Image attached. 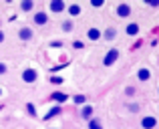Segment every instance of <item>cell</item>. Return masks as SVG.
<instances>
[{
  "label": "cell",
  "instance_id": "obj_1",
  "mask_svg": "<svg viewBox=\"0 0 159 129\" xmlns=\"http://www.w3.org/2000/svg\"><path fill=\"white\" fill-rule=\"evenodd\" d=\"M115 14L119 16V18H127V16H131V4L127 2H121L115 6Z\"/></svg>",
  "mask_w": 159,
  "mask_h": 129
},
{
  "label": "cell",
  "instance_id": "obj_2",
  "mask_svg": "<svg viewBox=\"0 0 159 129\" xmlns=\"http://www.w3.org/2000/svg\"><path fill=\"white\" fill-rule=\"evenodd\" d=\"M157 125H159V121H157L155 115H145L141 119V127L143 129H157Z\"/></svg>",
  "mask_w": 159,
  "mask_h": 129
},
{
  "label": "cell",
  "instance_id": "obj_3",
  "mask_svg": "<svg viewBox=\"0 0 159 129\" xmlns=\"http://www.w3.org/2000/svg\"><path fill=\"white\" fill-rule=\"evenodd\" d=\"M117 59H119V51H117V48H111V51L105 55V59H103V65H105V67H111Z\"/></svg>",
  "mask_w": 159,
  "mask_h": 129
},
{
  "label": "cell",
  "instance_id": "obj_4",
  "mask_svg": "<svg viewBox=\"0 0 159 129\" xmlns=\"http://www.w3.org/2000/svg\"><path fill=\"white\" fill-rule=\"evenodd\" d=\"M137 79H139L141 83H147L149 79H151V71H149L147 67H141V69L137 71Z\"/></svg>",
  "mask_w": 159,
  "mask_h": 129
},
{
  "label": "cell",
  "instance_id": "obj_5",
  "mask_svg": "<svg viewBox=\"0 0 159 129\" xmlns=\"http://www.w3.org/2000/svg\"><path fill=\"white\" fill-rule=\"evenodd\" d=\"M139 30H141V28H139V24H137V22H129L127 28H125V32H127L129 36H137V35H139Z\"/></svg>",
  "mask_w": 159,
  "mask_h": 129
},
{
  "label": "cell",
  "instance_id": "obj_6",
  "mask_svg": "<svg viewBox=\"0 0 159 129\" xmlns=\"http://www.w3.org/2000/svg\"><path fill=\"white\" fill-rule=\"evenodd\" d=\"M22 79L26 83H34L36 81V71L34 69H26V71H24V75H22Z\"/></svg>",
  "mask_w": 159,
  "mask_h": 129
},
{
  "label": "cell",
  "instance_id": "obj_7",
  "mask_svg": "<svg viewBox=\"0 0 159 129\" xmlns=\"http://www.w3.org/2000/svg\"><path fill=\"white\" fill-rule=\"evenodd\" d=\"M87 36H89L91 40H99L101 39V30H99V28H89V30H87Z\"/></svg>",
  "mask_w": 159,
  "mask_h": 129
},
{
  "label": "cell",
  "instance_id": "obj_8",
  "mask_svg": "<svg viewBox=\"0 0 159 129\" xmlns=\"http://www.w3.org/2000/svg\"><path fill=\"white\" fill-rule=\"evenodd\" d=\"M81 115H83V119H93V107L91 105H87V107H83V111H81Z\"/></svg>",
  "mask_w": 159,
  "mask_h": 129
},
{
  "label": "cell",
  "instance_id": "obj_9",
  "mask_svg": "<svg viewBox=\"0 0 159 129\" xmlns=\"http://www.w3.org/2000/svg\"><path fill=\"white\" fill-rule=\"evenodd\" d=\"M115 36H117V28H107L105 35H103V39H105V40H113Z\"/></svg>",
  "mask_w": 159,
  "mask_h": 129
},
{
  "label": "cell",
  "instance_id": "obj_10",
  "mask_svg": "<svg viewBox=\"0 0 159 129\" xmlns=\"http://www.w3.org/2000/svg\"><path fill=\"white\" fill-rule=\"evenodd\" d=\"M51 99H54V101H58V103H65L66 99H69V95H65V93H52Z\"/></svg>",
  "mask_w": 159,
  "mask_h": 129
},
{
  "label": "cell",
  "instance_id": "obj_11",
  "mask_svg": "<svg viewBox=\"0 0 159 129\" xmlns=\"http://www.w3.org/2000/svg\"><path fill=\"white\" fill-rule=\"evenodd\" d=\"M65 8V2H51V10L52 12H61Z\"/></svg>",
  "mask_w": 159,
  "mask_h": 129
},
{
  "label": "cell",
  "instance_id": "obj_12",
  "mask_svg": "<svg viewBox=\"0 0 159 129\" xmlns=\"http://www.w3.org/2000/svg\"><path fill=\"white\" fill-rule=\"evenodd\" d=\"M30 36H32L30 28H22V30H20V39H22V40H28Z\"/></svg>",
  "mask_w": 159,
  "mask_h": 129
},
{
  "label": "cell",
  "instance_id": "obj_13",
  "mask_svg": "<svg viewBox=\"0 0 159 129\" xmlns=\"http://www.w3.org/2000/svg\"><path fill=\"white\" fill-rule=\"evenodd\" d=\"M34 22H36V24H44V22H47V14H43V12H39V14L34 16Z\"/></svg>",
  "mask_w": 159,
  "mask_h": 129
},
{
  "label": "cell",
  "instance_id": "obj_14",
  "mask_svg": "<svg viewBox=\"0 0 159 129\" xmlns=\"http://www.w3.org/2000/svg\"><path fill=\"white\" fill-rule=\"evenodd\" d=\"M89 129H103L101 121H97V119H91L89 121Z\"/></svg>",
  "mask_w": 159,
  "mask_h": 129
},
{
  "label": "cell",
  "instance_id": "obj_15",
  "mask_svg": "<svg viewBox=\"0 0 159 129\" xmlns=\"http://www.w3.org/2000/svg\"><path fill=\"white\" fill-rule=\"evenodd\" d=\"M69 12H70L73 16H77L79 12H81V6H79V4H73V6H69Z\"/></svg>",
  "mask_w": 159,
  "mask_h": 129
},
{
  "label": "cell",
  "instance_id": "obj_16",
  "mask_svg": "<svg viewBox=\"0 0 159 129\" xmlns=\"http://www.w3.org/2000/svg\"><path fill=\"white\" fill-rule=\"evenodd\" d=\"M85 101H87L85 95H77V97H75V103H77V105H81V103H85Z\"/></svg>",
  "mask_w": 159,
  "mask_h": 129
},
{
  "label": "cell",
  "instance_id": "obj_17",
  "mask_svg": "<svg viewBox=\"0 0 159 129\" xmlns=\"http://www.w3.org/2000/svg\"><path fill=\"white\" fill-rule=\"evenodd\" d=\"M125 95H127V97H133V95H135V87H127V89H125Z\"/></svg>",
  "mask_w": 159,
  "mask_h": 129
},
{
  "label": "cell",
  "instance_id": "obj_18",
  "mask_svg": "<svg viewBox=\"0 0 159 129\" xmlns=\"http://www.w3.org/2000/svg\"><path fill=\"white\" fill-rule=\"evenodd\" d=\"M58 113H61V109H58V107H54V109L48 111V117H54V115H58Z\"/></svg>",
  "mask_w": 159,
  "mask_h": 129
},
{
  "label": "cell",
  "instance_id": "obj_19",
  "mask_svg": "<svg viewBox=\"0 0 159 129\" xmlns=\"http://www.w3.org/2000/svg\"><path fill=\"white\" fill-rule=\"evenodd\" d=\"M91 4H93L95 8H101V6H103V0H93V2H91Z\"/></svg>",
  "mask_w": 159,
  "mask_h": 129
},
{
  "label": "cell",
  "instance_id": "obj_20",
  "mask_svg": "<svg viewBox=\"0 0 159 129\" xmlns=\"http://www.w3.org/2000/svg\"><path fill=\"white\" fill-rule=\"evenodd\" d=\"M51 83H54V85H61L62 79H61V77H52V79H51Z\"/></svg>",
  "mask_w": 159,
  "mask_h": 129
},
{
  "label": "cell",
  "instance_id": "obj_21",
  "mask_svg": "<svg viewBox=\"0 0 159 129\" xmlns=\"http://www.w3.org/2000/svg\"><path fill=\"white\" fill-rule=\"evenodd\" d=\"M62 28H65V30H73V22H65Z\"/></svg>",
  "mask_w": 159,
  "mask_h": 129
},
{
  "label": "cell",
  "instance_id": "obj_22",
  "mask_svg": "<svg viewBox=\"0 0 159 129\" xmlns=\"http://www.w3.org/2000/svg\"><path fill=\"white\" fill-rule=\"evenodd\" d=\"M147 4H149V6H155V8H159V0H155V2H153V0H149Z\"/></svg>",
  "mask_w": 159,
  "mask_h": 129
},
{
  "label": "cell",
  "instance_id": "obj_23",
  "mask_svg": "<svg viewBox=\"0 0 159 129\" xmlns=\"http://www.w3.org/2000/svg\"><path fill=\"white\" fill-rule=\"evenodd\" d=\"M129 109H131V111H139V105H137V103H133V105L129 107Z\"/></svg>",
  "mask_w": 159,
  "mask_h": 129
},
{
  "label": "cell",
  "instance_id": "obj_24",
  "mask_svg": "<svg viewBox=\"0 0 159 129\" xmlns=\"http://www.w3.org/2000/svg\"><path fill=\"white\" fill-rule=\"evenodd\" d=\"M30 6H32V2H24V4H22V8H24V10H28Z\"/></svg>",
  "mask_w": 159,
  "mask_h": 129
},
{
  "label": "cell",
  "instance_id": "obj_25",
  "mask_svg": "<svg viewBox=\"0 0 159 129\" xmlns=\"http://www.w3.org/2000/svg\"><path fill=\"white\" fill-rule=\"evenodd\" d=\"M2 73H6V65H2V63H0V75H2Z\"/></svg>",
  "mask_w": 159,
  "mask_h": 129
},
{
  "label": "cell",
  "instance_id": "obj_26",
  "mask_svg": "<svg viewBox=\"0 0 159 129\" xmlns=\"http://www.w3.org/2000/svg\"><path fill=\"white\" fill-rule=\"evenodd\" d=\"M2 40H4V32L0 30V43H2Z\"/></svg>",
  "mask_w": 159,
  "mask_h": 129
},
{
  "label": "cell",
  "instance_id": "obj_27",
  "mask_svg": "<svg viewBox=\"0 0 159 129\" xmlns=\"http://www.w3.org/2000/svg\"><path fill=\"white\" fill-rule=\"evenodd\" d=\"M0 95H2V91H0Z\"/></svg>",
  "mask_w": 159,
  "mask_h": 129
},
{
  "label": "cell",
  "instance_id": "obj_28",
  "mask_svg": "<svg viewBox=\"0 0 159 129\" xmlns=\"http://www.w3.org/2000/svg\"><path fill=\"white\" fill-rule=\"evenodd\" d=\"M157 93H159V89H157Z\"/></svg>",
  "mask_w": 159,
  "mask_h": 129
}]
</instances>
